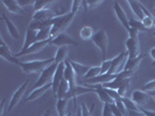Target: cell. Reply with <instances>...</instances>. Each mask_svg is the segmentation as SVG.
Masks as SVG:
<instances>
[{"label":"cell","instance_id":"obj_1","mask_svg":"<svg viewBox=\"0 0 155 116\" xmlns=\"http://www.w3.org/2000/svg\"><path fill=\"white\" fill-rule=\"evenodd\" d=\"M75 14L74 13H67L63 15H58L54 19V24L51 26V30H50V37L54 39L57 35H60L61 33H64L68 28L70 27V24L74 21Z\"/></svg>","mask_w":155,"mask_h":116},{"label":"cell","instance_id":"obj_2","mask_svg":"<svg viewBox=\"0 0 155 116\" xmlns=\"http://www.w3.org/2000/svg\"><path fill=\"white\" fill-rule=\"evenodd\" d=\"M54 62H55L54 58H49V59H42V61L21 62L19 66L21 67L23 73H26V74H31V73L42 72L43 70L47 69L49 65H51Z\"/></svg>","mask_w":155,"mask_h":116},{"label":"cell","instance_id":"obj_3","mask_svg":"<svg viewBox=\"0 0 155 116\" xmlns=\"http://www.w3.org/2000/svg\"><path fill=\"white\" fill-rule=\"evenodd\" d=\"M57 66H58V64H56V63H53L51 65H49L47 69H45L42 72H41V76L40 78L38 79V81L35 83V85L33 87V89H36V88H39V87H42V86L47 85V84H50L51 81H53V78H54V74L55 72H56V70H57ZM31 89V91H33Z\"/></svg>","mask_w":155,"mask_h":116},{"label":"cell","instance_id":"obj_4","mask_svg":"<svg viewBox=\"0 0 155 116\" xmlns=\"http://www.w3.org/2000/svg\"><path fill=\"white\" fill-rule=\"evenodd\" d=\"M96 46L101 51V56H103V61H105L106 58V52H107V48H109V37H107V33L104 29H99L96 31L93 39H91Z\"/></svg>","mask_w":155,"mask_h":116},{"label":"cell","instance_id":"obj_5","mask_svg":"<svg viewBox=\"0 0 155 116\" xmlns=\"http://www.w3.org/2000/svg\"><path fill=\"white\" fill-rule=\"evenodd\" d=\"M127 58H128V52L125 50L123 52H120V54L118 55L117 57H114L113 59H112V65H111V67L109 70V74H118V73H120L124 67H123V64H126L127 62Z\"/></svg>","mask_w":155,"mask_h":116},{"label":"cell","instance_id":"obj_6","mask_svg":"<svg viewBox=\"0 0 155 116\" xmlns=\"http://www.w3.org/2000/svg\"><path fill=\"white\" fill-rule=\"evenodd\" d=\"M28 80H25L23 81L22 85H20L18 88H16L14 93H13V95H12V98H11V100H9V103H8V111L11 113L13 109L15 108V106L20 102V101L22 100L23 95H25V93L27 91V86H28Z\"/></svg>","mask_w":155,"mask_h":116},{"label":"cell","instance_id":"obj_7","mask_svg":"<svg viewBox=\"0 0 155 116\" xmlns=\"http://www.w3.org/2000/svg\"><path fill=\"white\" fill-rule=\"evenodd\" d=\"M126 51L128 52V58H137L141 56V46L139 37H128L126 39Z\"/></svg>","mask_w":155,"mask_h":116},{"label":"cell","instance_id":"obj_8","mask_svg":"<svg viewBox=\"0 0 155 116\" xmlns=\"http://www.w3.org/2000/svg\"><path fill=\"white\" fill-rule=\"evenodd\" d=\"M50 45H55L61 48V46H67V45H79V43H78L77 41H75L72 37H70L68 34L61 33L56 37L51 39Z\"/></svg>","mask_w":155,"mask_h":116},{"label":"cell","instance_id":"obj_9","mask_svg":"<svg viewBox=\"0 0 155 116\" xmlns=\"http://www.w3.org/2000/svg\"><path fill=\"white\" fill-rule=\"evenodd\" d=\"M0 42H1V44H0V56H1L4 59H6L7 62L13 63V64H15V65H20L21 61H19V58L15 56V54H13V52L9 50V48H8L7 44L5 43L2 36L0 37Z\"/></svg>","mask_w":155,"mask_h":116},{"label":"cell","instance_id":"obj_10","mask_svg":"<svg viewBox=\"0 0 155 116\" xmlns=\"http://www.w3.org/2000/svg\"><path fill=\"white\" fill-rule=\"evenodd\" d=\"M64 69H65V64H64V62L60 63L58 66H57V70H56V72H55V74H54L53 81H51V84H53L51 91H53V94H54L55 98H56V95H57L58 86H60V84L62 83V80L64 79Z\"/></svg>","mask_w":155,"mask_h":116},{"label":"cell","instance_id":"obj_11","mask_svg":"<svg viewBox=\"0 0 155 116\" xmlns=\"http://www.w3.org/2000/svg\"><path fill=\"white\" fill-rule=\"evenodd\" d=\"M117 78V74H109V73H105V74H99L98 77H94L92 79H87V80H84L86 85H91V86H96V85H105L107 83H111L113 81Z\"/></svg>","mask_w":155,"mask_h":116},{"label":"cell","instance_id":"obj_12","mask_svg":"<svg viewBox=\"0 0 155 116\" xmlns=\"http://www.w3.org/2000/svg\"><path fill=\"white\" fill-rule=\"evenodd\" d=\"M56 16H58L56 14V12L50 9V8H45L38 12H34L33 14V21H48V20H53Z\"/></svg>","mask_w":155,"mask_h":116},{"label":"cell","instance_id":"obj_13","mask_svg":"<svg viewBox=\"0 0 155 116\" xmlns=\"http://www.w3.org/2000/svg\"><path fill=\"white\" fill-rule=\"evenodd\" d=\"M113 8H114V13H116L118 20H119L120 23L124 26L125 29L128 31L130 29H131V27H130V19L127 17L126 13H125V11L121 8V6L119 5L118 1H114V2H113Z\"/></svg>","mask_w":155,"mask_h":116},{"label":"cell","instance_id":"obj_14","mask_svg":"<svg viewBox=\"0 0 155 116\" xmlns=\"http://www.w3.org/2000/svg\"><path fill=\"white\" fill-rule=\"evenodd\" d=\"M132 100L138 107H143L150 101V95L147 92H143L142 89H137L132 93Z\"/></svg>","mask_w":155,"mask_h":116},{"label":"cell","instance_id":"obj_15","mask_svg":"<svg viewBox=\"0 0 155 116\" xmlns=\"http://www.w3.org/2000/svg\"><path fill=\"white\" fill-rule=\"evenodd\" d=\"M94 92V88L92 87H83V86H75L72 88H70L69 93L67 94V96L64 99H68V100H76V98L79 95H83V94H87V93H92Z\"/></svg>","mask_w":155,"mask_h":116},{"label":"cell","instance_id":"obj_16","mask_svg":"<svg viewBox=\"0 0 155 116\" xmlns=\"http://www.w3.org/2000/svg\"><path fill=\"white\" fill-rule=\"evenodd\" d=\"M50 42H51V39H46V41H39L36 43H34L31 48H28L26 51H22V52H19V54H15V56L19 58L20 56H23V55H31V54H36L41 51L43 48H46L47 45H50Z\"/></svg>","mask_w":155,"mask_h":116},{"label":"cell","instance_id":"obj_17","mask_svg":"<svg viewBox=\"0 0 155 116\" xmlns=\"http://www.w3.org/2000/svg\"><path fill=\"white\" fill-rule=\"evenodd\" d=\"M38 30H33V29H27L26 31V36H25V42H23V46L22 49H21V51L20 52H22V51H26L28 48H31L34 43H36L38 42Z\"/></svg>","mask_w":155,"mask_h":116},{"label":"cell","instance_id":"obj_18","mask_svg":"<svg viewBox=\"0 0 155 116\" xmlns=\"http://www.w3.org/2000/svg\"><path fill=\"white\" fill-rule=\"evenodd\" d=\"M64 64H65V69H64V79L69 83L70 88H72V87L77 86V84H76V72L74 71V69H72V66H71V64H70L69 61H65Z\"/></svg>","mask_w":155,"mask_h":116},{"label":"cell","instance_id":"obj_19","mask_svg":"<svg viewBox=\"0 0 155 116\" xmlns=\"http://www.w3.org/2000/svg\"><path fill=\"white\" fill-rule=\"evenodd\" d=\"M2 4H4L5 7L7 8L8 12L12 13V14H16V15H19V14L22 15V14H25L22 7L19 5V2L15 1V0H4Z\"/></svg>","mask_w":155,"mask_h":116},{"label":"cell","instance_id":"obj_20","mask_svg":"<svg viewBox=\"0 0 155 116\" xmlns=\"http://www.w3.org/2000/svg\"><path fill=\"white\" fill-rule=\"evenodd\" d=\"M50 88H53V84H51V83H50V84H47V85H45V86H42V87H39V88H36V89H33V91L31 92V94L27 96L26 101L38 100V99H40V98H41L48 89H50Z\"/></svg>","mask_w":155,"mask_h":116},{"label":"cell","instance_id":"obj_21","mask_svg":"<svg viewBox=\"0 0 155 116\" xmlns=\"http://www.w3.org/2000/svg\"><path fill=\"white\" fill-rule=\"evenodd\" d=\"M92 88H94V93L98 95V98H99V100H101V102H104V103H113V102H114V101L112 100V98L107 94L106 88L103 85L92 86Z\"/></svg>","mask_w":155,"mask_h":116},{"label":"cell","instance_id":"obj_22","mask_svg":"<svg viewBox=\"0 0 155 116\" xmlns=\"http://www.w3.org/2000/svg\"><path fill=\"white\" fill-rule=\"evenodd\" d=\"M1 20H2V21L5 22V24H6V28H7L9 35H11L13 39H19V37H20V34H19V30H18V28L15 27V24L12 22L5 14L1 15Z\"/></svg>","mask_w":155,"mask_h":116},{"label":"cell","instance_id":"obj_23","mask_svg":"<svg viewBox=\"0 0 155 116\" xmlns=\"http://www.w3.org/2000/svg\"><path fill=\"white\" fill-rule=\"evenodd\" d=\"M143 57L145 56L141 55V56L137 57V58H127V62L125 64L123 71H133V72H135L137 69H138V66L140 65L141 61L143 59Z\"/></svg>","mask_w":155,"mask_h":116},{"label":"cell","instance_id":"obj_24","mask_svg":"<svg viewBox=\"0 0 155 116\" xmlns=\"http://www.w3.org/2000/svg\"><path fill=\"white\" fill-rule=\"evenodd\" d=\"M128 4V6L131 7V9L133 11L134 15L137 17H139V20L141 21L143 17H145V14L142 12V8H141V2L140 1H137V0H130V1H126Z\"/></svg>","mask_w":155,"mask_h":116},{"label":"cell","instance_id":"obj_25","mask_svg":"<svg viewBox=\"0 0 155 116\" xmlns=\"http://www.w3.org/2000/svg\"><path fill=\"white\" fill-rule=\"evenodd\" d=\"M69 91H70L69 83H68L65 79H63L62 83H61L60 86H58V89H57V95H56L57 100H60V99H64V98L67 96V94L69 93Z\"/></svg>","mask_w":155,"mask_h":116},{"label":"cell","instance_id":"obj_26","mask_svg":"<svg viewBox=\"0 0 155 116\" xmlns=\"http://www.w3.org/2000/svg\"><path fill=\"white\" fill-rule=\"evenodd\" d=\"M69 62H70V64H71V66H72L74 71L76 72V74L84 78V76L87 73V71H89L90 67H87L86 65H83V64H81V63L74 62V61H69Z\"/></svg>","mask_w":155,"mask_h":116},{"label":"cell","instance_id":"obj_27","mask_svg":"<svg viewBox=\"0 0 155 116\" xmlns=\"http://www.w3.org/2000/svg\"><path fill=\"white\" fill-rule=\"evenodd\" d=\"M68 99H60L56 102V110H57V116H65L67 109H68Z\"/></svg>","mask_w":155,"mask_h":116},{"label":"cell","instance_id":"obj_28","mask_svg":"<svg viewBox=\"0 0 155 116\" xmlns=\"http://www.w3.org/2000/svg\"><path fill=\"white\" fill-rule=\"evenodd\" d=\"M68 57V48L67 46H61L57 49L56 54H55V63L56 64H60V63L65 62V58Z\"/></svg>","mask_w":155,"mask_h":116},{"label":"cell","instance_id":"obj_29","mask_svg":"<svg viewBox=\"0 0 155 116\" xmlns=\"http://www.w3.org/2000/svg\"><path fill=\"white\" fill-rule=\"evenodd\" d=\"M94 31H93V28L90 27V26H86V27H83L81 31H79V36L83 41H89V39H92L93 36H94Z\"/></svg>","mask_w":155,"mask_h":116},{"label":"cell","instance_id":"obj_30","mask_svg":"<svg viewBox=\"0 0 155 116\" xmlns=\"http://www.w3.org/2000/svg\"><path fill=\"white\" fill-rule=\"evenodd\" d=\"M53 2H54V0H35V2L33 5L34 12H38V11H41V9L48 8V6L50 4H53Z\"/></svg>","mask_w":155,"mask_h":116},{"label":"cell","instance_id":"obj_31","mask_svg":"<svg viewBox=\"0 0 155 116\" xmlns=\"http://www.w3.org/2000/svg\"><path fill=\"white\" fill-rule=\"evenodd\" d=\"M121 100H123L125 107L127 109V113H128V111H140V107H138V106L134 103L133 100L126 98V96H125V98H121Z\"/></svg>","mask_w":155,"mask_h":116},{"label":"cell","instance_id":"obj_32","mask_svg":"<svg viewBox=\"0 0 155 116\" xmlns=\"http://www.w3.org/2000/svg\"><path fill=\"white\" fill-rule=\"evenodd\" d=\"M99 74H101V66H93V67H90L87 73L84 76V80H87V79H92L94 77H98Z\"/></svg>","mask_w":155,"mask_h":116},{"label":"cell","instance_id":"obj_33","mask_svg":"<svg viewBox=\"0 0 155 116\" xmlns=\"http://www.w3.org/2000/svg\"><path fill=\"white\" fill-rule=\"evenodd\" d=\"M130 84H131V78H128V79H125L124 83L120 85V87L118 88V94L121 96V98H125L126 96V94H127V91H128V88H130Z\"/></svg>","mask_w":155,"mask_h":116},{"label":"cell","instance_id":"obj_34","mask_svg":"<svg viewBox=\"0 0 155 116\" xmlns=\"http://www.w3.org/2000/svg\"><path fill=\"white\" fill-rule=\"evenodd\" d=\"M130 27L133 28V29H135V30H138L139 33H142V31H149V29H147V28L141 23V21L134 20V19H131V20H130Z\"/></svg>","mask_w":155,"mask_h":116},{"label":"cell","instance_id":"obj_35","mask_svg":"<svg viewBox=\"0 0 155 116\" xmlns=\"http://www.w3.org/2000/svg\"><path fill=\"white\" fill-rule=\"evenodd\" d=\"M50 30H51V27H48V28H45V29L40 30L38 33V42L39 41H46V39H51L50 37Z\"/></svg>","mask_w":155,"mask_h":116},{"label":"cell","instance_id":"obj_36","mask_svg":"<svg viewBox=\"0 0 155 116\" xmlns=\"http://www.w3.org/2000/svg\"><path fill=\"white\" fill-rule=\"evenodd\" d=\"M103 4L101 0H89V1H83V6H84V12H87V9H92L96 8Z\"/></svg>","mask_w":155,"mask_h":116},{"label":"cell","instance_id":"obj_37","mask_svg":"<svg viewBox=\"0 0 155 116\" xmlns=\"http://www.w3.org/2000/svg\"><path fill=\"white\" fill-rule=\"evenodd\" d=\"M154 19L155 17H148V16H145L142 20H141V23L150 30V28H153L154 27Z\"/></svg>","mask_w":155,"mask_h":116},{"label":"cell","instance_id":"obj_38","mask_svg":"<svg viewBox=\"0 0 155 116\" xmlns=\"http://www.w3.org/2000/svg\"><path fill=\"white\" fill-rule=\"evenodd\" d=\"M82 5H83V1H81V0H75V1H72V2H71V13H74V14L76 15Z\"/></svg>","mask_w":155,"mask_h":116},{"label":"cell","instance_id":"obj_39","mask_svg":"<svg viewBox=\"0 0 155 116\" xmlns=\"http://www.w3.org/2000/svg\"><path fill=\"white\" fill-rule=\"evenodd\" d=\"M114 103H116V106L118 107V109L121 111V114H123L124 116H127V109H126V107H125V105H124V102H123V100H121V98L114 101Z\"/></svg>","mask_w":155,"mask_h":116},{"label":"cell","instance_id":"obj_40","mask_svg":"<svg viewBox=\"0 0 155 116\" xmlns=\"http://www.w3.org/2000/svg\"><path fill=\"white\" fill-rule=\"evenodd\" d=\"M142 91L143 92H155V79L152 81H148L147 84L142 86Z\"/></svg>","mask_w":155,"mask_h":116},{"label":"cell","instance_id":"obj_41","mask_svg":"<svg viewBox=\"0 0 155 116\" xmlns=\"http://www.w3.org/2000/svg\"><path fill=\"white\" fill-rule=\"evenodd\" d=\"M112 65V59H109V61H103V64L101 65V74H105L109 72L110 67Z\"/></svg>","mask_w":155,"mask_h":116},{"label":"cell","instance_id":"obj_42","mask_svg":"<svg viewBox=\"0 0 155 116\" xmlns=\"http://www.w3.org/2000/svg\"><path fill=\"white\" fill-rule=\"evenodd\" d=\"M103 116H113L112 109H111V103H104V106H103Z\"/></svg>","mask_w":155,"mask_h":116},{"label":"cell","instance_id":"obj_43","mask_svg":"<svg viewBox=\"0 0 155 116\" xmlns=\"http://www.w3.org/2000/svg\"><path fill=\"white\" fill-rule=\"evenodd\" d=\"M140 110L143 113L145 116H155V111H153V110H147L145 108H140Z\"/></svg>","mask_w":155,"mask_h":116},{"label":"cell","instance_id":"obj_44","mask_svg":"<svg viewBox=\"0 0 155 116\" xmlns=\"http://www.w3.org/2000/svg\"><path fill=\"white\" fill-rule=\"evenodd\" d=\"M128 34H130V37H139V31L135 30V29H133V28H131L130 30H128Z\"/></svg>","mask_w":155,"mask_h":116},{"label":"cell","instance_id":"obj_45","mask_svg":"<svg viewBox=\"0 0 155 116\" xmlns=\"http://www.w3.org/2000/svg\"><path fill=\"white\" fill-rule=\"evenodd\" d=\"M5 103H6V99H2L1 101V106H0V116L4 115V110H5Z\"/></svg>","mask_w":155,"mask_h":116},{"label":"cell","instance_id":"obj_46","mask_svg":"<svg viewBox=\"0 0 155 116\" xmlns=\"http://www.w3.org/2000/svg\"><path fill=\"white\" fill-rule=\"evenodd\" d=\"M149 54H150V57H152V59L154 61V62H153V66H155V46H154V48H152V49H150Z\"/></svg>","mask_w":155,"mask_h":116},{"label":"cell","instance_id":"obj_47","mask_svg":"<svg viewBox=\"0 0 155 116\" xmlns=\"http://www.w3.org/2000/svg\"><path fill=\"white\" fill-rule=\"evenodd\" d=\"M43 116H51V113H50V110H47L43 113Z\"/></svg>","mask_w":155,"mask_h":116},{"label":"cell","instance_id":"obj_48","mask_svg":"<svg viewBox=\"0 0 155 116\" xmlns=\"http://www.w3.org/2000/svg\"><path fill=\"white\" fill-rule=\"evenodd\" d=\"M76 116H82V110H81V108L78 109L77 114H76Z\"/></svg>","mask_w":155,"mask_h":116},{"label":"cell","instance_id":"obj_49","mask_svg":"<svg viewBox=\"0 0 155 116\" xmlns=\"http://www.w3.org/2000/svg\"><path fill=\"white\" fill-rule=\"evenodd\" d=\"M65 116H72V114H71V113H68V114H67Z\"/></svg>","mask_w":155,"mask_h":116},{"label":"cell","instance_id":"obj_50","mask_svg":"<svg viewBox=\"0 0 155 116\" xmlns=\"http://www.w3.org/2000/svg\"><path fill=\"white\" fill-rule=\"evenodd\" d=\"M154 27H155V19H154Z\"/></svg>","mask_w":155,"mask_h":116},{"label":"cell","instance_id":"obj_51","mask_svg":"<svg viewBox=\"0 0 155 116\" xmlns=\"http://www.w3.org/2000/svg\"><path fill=\"white\" fill-rule=\"evenodd\" d=\"M153 35H154V36H155V31H154V33H153Z\"/></svg>","mask_w":155,"mask_h":116},{"label":"cell","instance_id":"obj_52","mask_svg":"<svg viewBox=\"0 0 155 116\" xmlns=\"http://www.w3.org/2000/svg\"><path fill=\"white\" fill-rule=\"evenodd\" d=\"M154 12H155V8H154Z\"/></svg>","mask_w":155,"mask_h":116}]
</instances>
